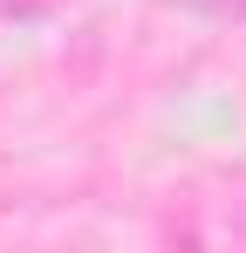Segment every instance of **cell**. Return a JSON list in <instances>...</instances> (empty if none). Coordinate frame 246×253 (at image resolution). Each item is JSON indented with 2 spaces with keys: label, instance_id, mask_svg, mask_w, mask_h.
Returning a JSON list of instances; mask_svg holds the SVG:
<instances>
[]
</instances>
